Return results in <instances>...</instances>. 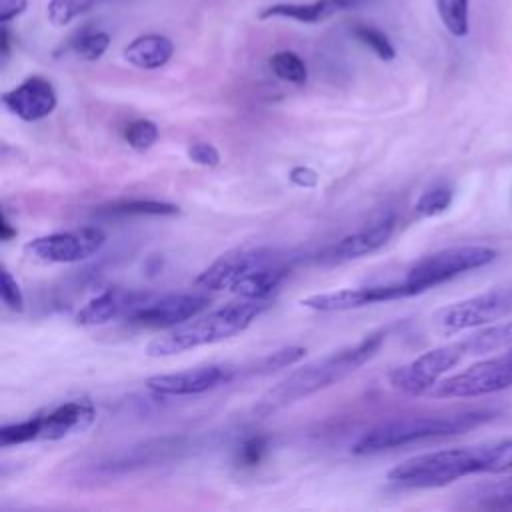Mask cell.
Segmentation results:
<instances>
[{
  "label": "cell",
  "instance_id": "1",
  "mask_svg": "<svg viewBox=\"0 0 512 512\" xmlns=\"http://www.w3.org/2000/svg\"><path fill=\"white\" fill-rule=\"evenodd\" d=\"M386 338L384 330L372 332L364 336L354 346L340 348L336 352H330L322 358H316L296 370H292L288 376H284L280 382H276L258 402L256 412L258 414H270L274 410H280L296 400H302L310 394H316L352 372H356L362 364H366L370 358L376 356L382 342Z\"/></svg>",
  "mask_w": 512,
  "mask_h": 512
},
{
  "label": "cell",
  "instance_id": "2",
  "mask_svg": "<svg viewBox=\"0 0 512 512\" xmlns=\"http://www.w3.org/2000/svg\"><path fill=\"white\" fill-rule=\"evenodd\" d=\"M270 300H236L204 316H194L174 326L164 336L154 338L146 346L148 356H172L198 346L214 344L244 332L266 308Z\"/></svg>",
  "mask_w": 512,
  "mask_h": 512
},
{
  "label": "cell",
  "instance_id": "3",
  "mask_svg": "<svg viewBox=\"0 0 512 512\" xmlns=\"http://www.w3.org/2000/svg\"><path fill=\"white\" fill-rule=\"evenodd\" d=\"M496 416L490 408H476V410H462L452 414H434V416H408L382 422L370 430H366L354 444L352 454L366 456L384 450H392L398 446H406L412 442L438 438V436H452L468 432Z\"/></svg>",
  "mask_w": 512,
  "mask_h": 512
},
{
  "label": "cell",
  "instance_id": "4",
  "mask_svg": "<svg viewBox=\"0 0 512 512\" xmlns=\"http://www.w3.org/2000/svg\"><path fill=\"white\" fill-rule=\"evenodd\" d=\"M480 472H484L482 446H470L412 456L396 464L386 478L404 488H440Z\"/></svg>",
  "mask_w": 512,
  "mask_h": 512
},
{
  "label": "cell",
  "instance_id": "5",
  "mask_svg": "<svg viewBox=\"0 0 512 512\" xmlns=\"http://www.w3.org/2000/svg\"><path fill=\"white\" fill-rule=\"evenodd\" d=\"M496 256L498 252L488 246L444 248L416 260L408 268L404 282L410 284L416 290V294H422L446 280H452L464 272H470L494 262Z\"/></svg>",
  "mask_w": 512,
  "mask_h": 512
},
{
  "label": "cell",
  "instance_id": "6",
  "mask_svg": "<svg viewBox=\"0 0 512 512\" xmlns=\"http://www.w3.org/2000/svg\"><path fill=\"white\" fill-rule=\"evenodd\" d=\"M512 386V360L502 354L480 360L466 370L436 382L430 390L436 398H478L502 392Z\"/></svg>",
  "mask_w": 512,
  "mask_h": 512
},
{
  "label": "cell",
  "instance_id": "7",
  "mask_svg": "<svg viewBox=\"0 0 512 512\" xmlns=\"http://www.w3.org/2000/svg\"><path fill=\"white\" fill-rule=\"evenodd\" d=\"M512 312V290H490L452 302L434 314V324L448 334L494 324Z\"/></svg>",
  "mask_w": 512,
  "mask_h": 512
},
{
  "label": "cell",
  "instance_id": "8",
  "mask_svg": "<svg viewBox=\"0 0 512 512\" xmlns=\"http://www.w3.org/2000/svg\"><path fill=\"white\" fill-rule=\"evenodd\" d=\"M106 244V232L98 226L38 236L24 246L28 258L42 264H72L92 258Z\"/></svg>",
  "mask_w": 512,
  "mask_h": 512
},
{
  "label": "cell",
  "instance_id": "9",
  "mask_svg": "<svg viewBox=\"0 0 512 512\" xmlns=\"http://www.w3.org/2000/svg\"><path fill=\"white\" fill-rule=\"evenodd\" d=\"M464 356L466 354L460 342L444 344L420 354L418 358L404 366L394 368L388 374V380L394 390L410 396H420L430 392L436 386L438 378L452 370Z\"/></svg>",
  "mask_w": 512,
  "mask_h": 512
},
{
  "label": "cell",
  "instance_id": "10",
  "mask_svg": "<svg viewBox=\"0 0 512 512\" xmlns=\"http://www.w3.org/2000/svg\"><path fill=\"white\" fill-rule=\"evenodd\" d=\"M208 306V298L200 294H164L154 296L142 292V298L128 312L124 320L152 326V328H174L198 316Z\"/></svg>",
  "mask_w": 512,
  "mask_h": 512
},
{
  "label": "cell",
  "instance_id": "11",
  "mask_svg": "<svg viewBox=\"0 0 512 512\" xmlns=\"http://www.w3.org/2000/svg\"><path fill=\"white\" fill-rule=\"evenodd\" d=\"M280 256L272 248H250V250H232L214 260L194 284L202 290H232L244 276L250 272L278 262Z\"/></svg>",
  "mask_w": 512,
  "mask_h": 512
},
{
  "label": "cell",
  "instance_id": "12",
  "mask_svg": "<svg viewBox=\"0 0 512 512\" xmlns=\"http://www.w3.org/2000/svg\"><path fill=\"white\" fill-rule=\"evenodd\" d=\"M416 296V290L402 282L396 284H378V286H360V288H342L322 294H312L300 300L304 308L318 310V312H342V310H354L376 302H390V300H402Z\"/></svg>",
  "mask_w": 512,
  "mask_h": 512
},
{
  "label": "cell",
  "instance_id": "13",
  "mask_svg": "<svg viewBox=\"0 0 512 512\" xmlns=\"http://www.w3.org/2000/svg\"><path fill=\"white\" fill-rule=\"evenodd\" d=\"M232 378V368L222 364L196 366L180 372L156 374L146 380V386L160 396H192L208 392Z\"/></svg>",
  "mask_w": 512,
  "mask_h": 512
},
{
  "label": "cell",
  "instance_id": "14",
  "mask_svg": "<svg viewBox=\"0 0 512 512\" xmlns=\"http://www.w3.org/2000/svg\"><path fill=\"white\" fill-rule=\"evenodd\" d=\"M2 104L20 120L36 122L54 112L58 98L50 80L44 76H28L2 94Z\"/></svg>",
  "mask_w": 512,
  "mask_h": 512
},
{
  "label": "cell",
  "instance_id": "15",
  "mask_svg": "<svg viewBox=\"0 0 512 512\" xmlns=\"http://www.w3.org/2000/svg\"><path fill=\"white\" fill-rule=\"evenodd\" d=\"M394 226H396L394 214H384L380 220H376L368 228L348 234L338 242H334L332 246H328L318 260L324 264H340V262H348V260L372 254L390 240Z\"/></svg>",
  "mask_w": 512,
  "mask_h": 512
},
{
  "label": "cell",
  "instance_id": "16",
  "mask_svg": "<svg viewBox=\"0 0 512 512\" xmlns=\"http://www.w3.org/2000/svg\"><path fill=\"white\" fill-rule=\"evenodd\" d=\"M94 420V406L90 400H70L48 414L38 416V440H62L74 432H82Z\"/></svg>",
  "mask_w": 512,
  "mask_h": 512
},
{
  "label": "cell",
  "instance_id": "17",
  "mask_svg": "<svg viewBox=\"0 0 512 512\" xmlns=\"http://www.w3.org/2000/svg\"><path fill=\"white\" fill-rule=\"evenodd\" d=\"M142 292H130L120 288H108L86 302L84 308L76 314V324L80 326H102L116 318H126L128 312L136 306Z\"/></svg>",
  "mask_w": 512,
  "mask_h": 512
},
{
  "label": "cell",
  "instance_id": "18",
  "mask_svg": "<svg viewBox=\"0 0 512 512\" xmlns=\"http://www.w3.org/2000/svg\"><path fill=\"white\" fill-rule=\"evenodd\" d=\"M362 0H312V2H278L258 12L260 20L288 18L300 24H318L338 12L356 8Z\"/></svg>",
  "mask_w": 512,
  "mask_h": 512
},
{
  "label": "cell",
  "instance_id": "19",
  "mask_svg": "<svg viewBox=\"0 0 512 512\" xmlns=\"http://www.w3.org/2000/svg\"><path fill=\"white\" fill-rule=\"evenodd\" d=\"M174 42L164 34H140L122 48V58L140 70H156L170 62Z\"/></svg>",
  "mask_w": 512,
  "mask_h": 512
},
{
  "label": "cell",
  "instance_id": "20",
  "mask_svg": "<svg viewBox=\"0 0 512 512\" xmlns=\"http://www.w3.org/2000/svg\"><path fill=\"white\" fill-rule=\"evenodd\" d=\"M286 274L288 266L282 264V260H278L244 276L238 284L232 286V292L244 300H268L270 294L286 278Z\"/></svg>",
  "mask_w": 512,
  "mask_h": 512
},
{
  "label": "cell",
  "instance_id": "21",
  "mask_svg": "<svg viewBox=\"0 0 512 512\" xmlns=\"http://www.w3.org/2000/svg\"><path fill=\"white\" fill-rule=\"evenodd\" d=\"M464 354H488L504 346H512V322L488 324V328L458 340Z\"/></svg>",
  "mask_w": 512,
  "mask_h": 512
},
{
  "label": "cell",
  "instance_id": "22",
  "mask_svg": "<svg viewBox=\"0 0 512 512\" xmlns=\"http://www.w3.org/2000/svg\"><path fill=\"white\" fill-rule=\"evenodd\" d=\"M110 46V34L104 30L82 28L74 36H70L66 50L74 52L80 60H98Z\"/></svg>",
  "mask_w": 512,
  "mask_h": 512
},
{
  "label": "cell",
  "instance_id": "23",
  "mask_svg": "<svg viewBox=\"0 0 512 512\" xmlns=\"http://www.w3.org/2000/svg\"><path fill=\"white\" fill-rule=\"evenodd\" d=\"M444 28L454 38H464L470 30V0H434Z\"/></svg>",
  "mask_w": 512,
  "mask_h": 512
},
{
  "label": "cell",
  "instance_id": "24",
  "mask_svg": "<svg viewBox=\"0 0 512 512\" xmlns=\"http://www.w3.org/2000/svg\"><path fill=\"white\" fill-rule=\"evenodd\" d=\"M108 0H50L46 6V18L52 26L64 28L82 14L100 8Z\"/></svg>",
  "mask_w": 512,
  "mask_h": 512
},
{
  "label": "cell",
  "instance_id": "25",
  "mask_svg": "<svg viewBox=\"0 0 512 512\" xmlns=\"http://www.w3.org/2000/svg\"><path fill=\"white\" fill-rule=\"evenodd\" d=\"M268 64H270V70L274 72V76L284 82H290L294 86H304L308 80V68H306L304 60L292 50L274 52L270 56Z\"/></svg>",
  "mask_w": 512,
  "mask_h": 512
},
{
  "label": "cell",
  "instance_id": "26",
  "mask_svg": "<svg viewBox=\"0 0 512 512\" xmlns=\"http://www.w3.org/2000/svg\"><path fill=\"white\" fill-rule=\"evenodd\" d=\"M352 36H354L360 44H364L366 48H370L380 60H384V62L394 60L396 50H394L390 38H388L380 28L370 26V24H356V26L352 28Z\"/></svg>",
  "mask_w": 512,
  "mask_h": 512
},
{
  "label": "cell",
  "instance_id": "27",
  "mask_svg": "<svg viewBox=\"0 0 512 512\" xmlns=\"http://www.w3.org/2000/svg\"><path fill=\"white\" fill-rule=\"evenodd\" d=\"M108 214H132V216H174L180 212L176 204L156 200H126L110 206Z\"/></svg>",
  "mask_w": 512,
  "mask_h": 512
},
{
  "label": "cell",
  "instance_id": "28",
  "mask_svg": "<svg viewBox=\"0 0 512 512\" xmlns=\"http://www.w3.org/2000/svg\"><path fill=\"white\" fill-rule=\"evenodd\" d=\"M482 458H484V472L488 474H498L512 468V436L484 444Z\"/></svg>",
  "mask_w": 512,
  "mask_h": 512
},
{
  "label": "cell",
  "instance_id": "29",
  "mask_svg": "<svg viewBox=\"0 0 512 512\" xmlns=\"http://www.w3.org/2000/svg\"><path fill=\"white\" fill-rule=\"evenodd\" d=\"M450 204H452V190L448 186H434L420 194V198L414 204V210L418 216L432 218L446 212Z\"/></svg>",
  "mask_w": 512,
  "mask_h": 512
},
{
  "label": "cell",
  "instance_id": "30",
  "mask_svg": "<svg viewBox=\"0 0 512 512\" xmlns=\"http://www.w3.org/2000/svg\"><path fill=\"white\" fill-rule=\"evenodd\" d=\"M32 440H38V416L22 420V422L6 424L0 430V446H4V448L32 442Z\"/></svg>",
  "mask_w": 512,
  "mask_h": 512
},
{
  "label": "cell",
  "instance_id": "31",
  "mask_svg": "<svg viewBox=\"0 0 512 512\" xmlns=\"http://www.w3.org/2000/svg\"><path fill=\"white\" fill-rule=\"evenodd\" d=\"M124 138L134 150H148L158 140V126L152 120H134L124 128Z\"/></svg>",
  "mask_w": 512,
  "mask_h": 512
},
{
  "label": "cell",
  "instance_id": "32",
  "mask_svg": "<svg viewBox=\"0 0 512 512\" xmlns=\"http://www.w3.org/2000/svg\"><path fill=\"white\" fill-rule=\"evenodd\" d=\"M306 354V350L302 346H286L280 350H274L270 354H266L260 362H258V372L266 374L272 370H280V368H288L292 364H296L298 360H302Z\"/></svg>",
  "mask_w": 512,
  "mask_h": 512
},
{
  "label": "cell",
  "instance_id": "33",
  "mask_svg": "<svg viewBox=\"0 0 512 512\" xmlns=\"http://www.w3.org/2000/svg\"><path fill=\"white\" fill-rule=\"evenodd\" d=\"M0 294L2 302L12 310V312H22L24 310V294L16 278L10 274L8 268H2L0 272Z\"/></svg>",
  "mask_w": 512,
  "mask_h": 512
},
{
  "label": "cell",
  "instance_id": "34",
  "mask_svg": "<svg viewBox=\"0 0 512 512\" xmlns=\"http://www.w3.org/2000/svg\"><path fill=\"white\" fill-rule=\"evenodd\" d=\"M480 500L484 506L490 508H502V506H512V476L490 484L482 494Z\"/></svg>",
  "mask_w": 512,
  "mask_h": 512
},
{
  "label": "cell",
  "instance_id": "35",
  "mask_svg": "<svg viewBox=\"0 0 512 512\" xmlns=\"http://www.w3.org/2000/svg\"><path fill=\"white\" fill-rule=\"evenodd\" d=\"M188 158L204 168H214L220 162L218 150L208 142H194L188 146Z\"/></svg>",
  "mask_w": 512,
  "mask_h": 512
},
{
  "label": "cell",
  "instance_id": "36",
  "mask_svg": "<svg viewBox=\"0 0 512 512\" xmlns=\"http://www.w3.org/2000/svg\"><path fill=\"white\" fill-rule=\"evenodd\" d=\"M266 448V440L262 436H252L240 446V462L244 466H254L260 462Z\"/></svg>",
  "mask_w": 512,
  "mask_h": 512
},
{
  "label": "cell",
  "instance_id": "37",
  "mask_svg": "<svg viewBox=\"0 0 512 512\" xmlns=\"http://www.w3.org/2000/svg\"><path fill=\"white\" fill-rule=\"evenodd\" d=\"M288 178L298 188H314V186H318V174L312 168H308V166L292 168Z\"/></svg>",
  "mask_w": 512,
  "mask_h": 512
},
{
  "label": "cell",
  "instance_id": "38",
  "mask_svg": "<svg viewBox=\"0 0 512 512\" xmlns=\"http://www.w3.org/2000/svg\"><path fill=\"white\" fill-rule=\"evenodd\" d=\"M28 0H0V24H8L22 12H26Z\"/></svg>",
  "mask_w": 512,
  "mask_h": 512
},
{
  "label": "cell",
  "instance_id": "39",
  "mask_svg": "<svg viewBox=\"0 0 512 512\" xmlns=\"http://www.w3.org/2000/svg\"><path fill=\"white\" fill-rule=\"evenodd\" d=\"M12 46V40H10V32H8V24H2V30H0V56H2V62H6L10 58V48Z\"/></svg>",
  "mask_w": 512,
  "mask_h": 512
},
{
  "label": "cell",
  "instance_id": "40",
  "mask_svg": "<svg viewBox=\"0 0 512 512\" xmlns=\"http://www.w3.org/2000/svg\"><path fill=\"white\" fill-rule=\"evenodd\" d=\"M12 236H16V228L10 226V220L6 214H2V222H0V238L4 242H8Z\"/></svg>",
  "mask_w": 512,
  "mask_h": 512
},
{
  "label": "cell",
  "instance_id": "41",
  "mask_svg": "<svg viewBox=\"0 0 512 512\" xmlns=\"http://www.w3.org/2000/svg\"><path fill=\"white\" fill-rule=\"evenodd\" d=\"M506 356H508V358H510V360H512V346H510V348H508V352H506Z\"/></svg>",
  "mask_w": 512,
  "mask_h": 512
}]
</instances>
